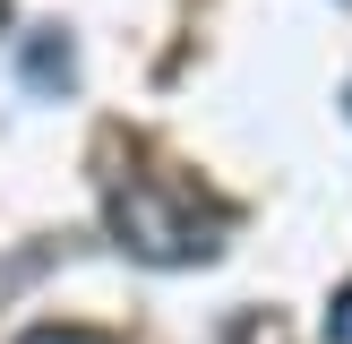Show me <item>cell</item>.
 <instances>
[{"instance_id": "obj_1", "label": "cell", "mask_w": 352, "mask_h": 344, "mask_svg": "<svg viewBox=\"0 0 352 344\" xmlns=\"http://www.w3.org/2000/svg\"><path fill=\"white\" fill-rule=\"evenodd\" d=\"M112 233H120V250L155 258V267L215 258V224H206L198 198L172 189V181H120V189H112Z\"/></svg>"}, {"instance_id": "obj_2", "label": "cell", "mask_w": 352, "mask_h": 344, "mask_svg": "<svg viewBox=\"0 0 352 344\" xmlns=\"http://www.w3.org/2000/svg\"><path fill=\"white\" fill-rule=\"evenodd\" d=\"M17 69H26L34 95H60V86L78 78V52H69V34H60V26H34V34H26V52H17Z\"/></svg>"}, {"instance_id": "obj_3", "label": "cell", "mask_w": 352, "mask_h": 344, "mask_svg": "<svg viewBox=\"0 0 352 344\" xmlns=\"http://www.w3.org/2000/svg\"><path fill=\"white\" fill-rule=\"evenodd\" d=\"M327 344H352V284L327 301Z\"/></svg>"}, {"instance_id": "obj_4", "label": "cell", "mask_w": 352, "mask_h": 344, "mask_svg": "<svg viewBox=\"0 0 352 344\" xmlns=\"http://www.w3.org/2000/svg\"><path fill=\"white\" fill-rule=\"evenodd\" d=\"M17 344H112V336H86V327H34V336H17Z\"/></svg>"}, {"instance_id": "obj_5", "label": "cell", "mask_w": 352, "mask_h": 344, "mask_svg": "<svg viewBox=\"0 0 352 344\" xmlns=\"http://www.w3.org/2000/svg\"><path fill=\"white\" fill-rule=\"evenodd\" d=\"M344 112H352V86H344Z\"/></svg>"}]
</instances>
